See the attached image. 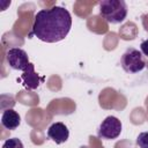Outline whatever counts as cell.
Returning a JSON list of instances; mask_svg holds the SVG:
<instances>
[{
    "label": "cell",
    "instance_id": "6da1fadb",
    "mask_svg": "<svg viewBox=\"0 0 148 148\" xmlns=\"http://www.w3.org/2000/svg\"><path fill=\"white\" fill-rule=\"evenodd\" d=\"M72 28V16L67 9L54 6L50 9H40L35 15L32 31L38 39L45 43L62 40Z\"/></svg>",
    "mask_w": 148,
    "mask_h": 148
},
{
    "label": "cell",
    "instance_id": "7a4b0ae2",
    "mask_svg": "<svg viewBox=\"0 0 148 148\" xmlns=\"http://www.w3.org/2000/svg\"><path fill=\"white\" fill-rule=\"evenodd\" d=\"M99 14L111 24L121 23L127 16V5L123 0H103L99 2Z\"/></svg>",
    "mask_w": 148,
    "mask_h": 148
},
{
    "label": "cell",
    "instance_id": "3957f363",
    "mask_svg": "<svg viewBox=\"0 0 148 148\" xmlns=\"http://www.w3.org/2000/svg\"><path fill=\"white\" fill-rule=\"evenodd\" d=\"M120 64L126 73H138L146 67V61L142 57V53L133 47L127 49L123 53Z\"/></svg>",
    "mask_w": 148,
    "mask_h": 148
},
{
    "label": "cell",
    "instance_id": "277c9868",
    "mask_svg": "<svg viewBox=\"0 0 148 148\" xmlns=\"http://www.w3.org/2000/svg\"><path fill=\"white\" fill-rule=\"evenodd\" d=\"M121 132V123L117 117L109 116L106 117L99 125L97 135L102 139L113 140L120 135Z\"/></svg>",
    "mask_w": 148,
    "mask_h": 148
},
{
    "label": "cell",
    "instance_id": "5b68a950",
    "mask_svg": "<svg viewBox=\"0 0 148 148\" xmlns=\"http://www.w3.org/2000/svg\"><path fill=\"white\" fill-rule=\"evenodd\" d=\"M6 59H7L8 65L13 69L22 71V72H24L28 68L29 64H30L27 52L24 50H22V49H18V47L9 49L7 51Z\"/></svg>",
    "mask_w": 148,
    "mask_h": 148
},
{
    "label": "cell",
    "instance_id": "8992f818",
    "mask_svg": "<svg viewBox=\"0 0 148 148\" xmlns=\"http://www.w3.org/2000/svg\"><path fill=\"white\" fill-rule=\"evenodd\" d=\"M21 81H22V84L29 89V90H35L39 87L40 82L44 81V77H39V75L35 72V66L32 62L29 64L28 68L23 72V74L21 75Z\"/></svg>",
    "mask_w": 148,
    "mask_h": 148
},
{
    "label": "cell",
    "instance_id": "52a82bcc",
    "mask_svg": "<svg viewBox=\"0 0 148 148\" xmlns=\"http://www.w3.org/2000/svg\"><path fill=\"white\" fill-rule=\"evenodd\" d=\"M47 136H49V139L54 141L57 145H60V143H64L67 141V139L69 136V131L64 123L58 121V123L52 124L49 127Z\"/></svg>",
    "mask_w": 148,
    "mask_h": 148
},
{
    "label": "cell",
    "instance_id": "ba28073f",
    "mask_svg": "<svg viewBox=\"0 0 148 148\" xmlns=\"http://www.w3.org/2000/svg\"><path fill=\"white\" fill-rule=\"evenodd\" d=\"M20 123H21V117L16 111H14L13 109H8L3 111L2 117H1V125L9 131L15 130L18 127Z\"/></svg>",
    "mask_w": 148,
    "mask_h": 148
},
{
    "label": "cell",
    "instance_id": "9c48e42d",
    "mask_svg": "<svg viewBox=\"0 0 148 148\" xmlns=\"http://www.w3.org/2000/svg\"><path fill=\"white\" fill-rule=\"evenodd\" d=\"M2 148H24V147H23V143L20 139L12 138V139H7L3 142Z\"/></svg>",
    "mask_w": 148,
    "mask_h": 148
},
{
    "label": "cell",
    "instance_id": "30bf717a",
    "mask_svg": "<svg viewBox=\"0 0 148 148\" xmlns=\"http://www.w3.org/2000/svg\"><path fill=\"white\" fill-rule=\"evenodd\" d=\"M136 145L140 148H148V132H142L138 135Z\"/></svg>",
    "mask_w": 148,
    "mask_h": 148
},
{
    "label": "cell",
    "instance_id": "8fae6325",
    "mask_svg": "<svg viewBox=\"0 0 148 148\" xmlns=\"http://www.w3.org/2000/svg\"><path fill=\"white\" fill-rule=\"evenodd\" d=\"M140 49H141V52H142V53H143L146 57H148V38L141 43Z\"/></svg>",
    "mask_w": 148,
    "mask_h": 148
}]
</instances>
